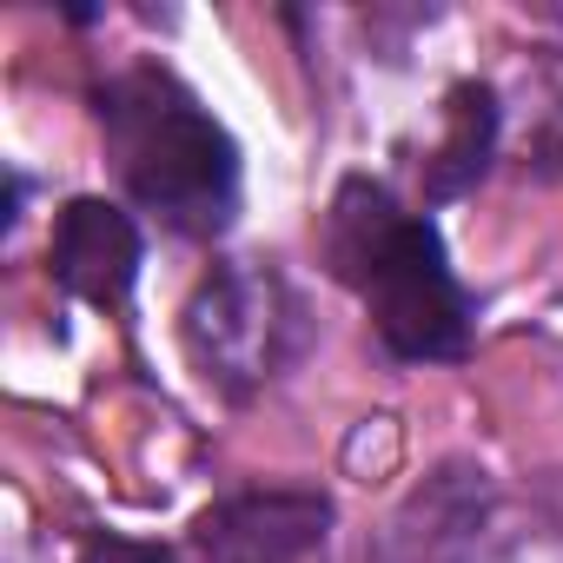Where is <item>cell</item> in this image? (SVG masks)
<instances>
[{
    "instance_id": "1",
    "label": "cell",
    "mask_w": 563,
    "mask_h": 563,
    "mask_svg": "<svg viewBox=\"0 0 563 563\" xmlns=\"http://www.w3.org/2000/svg\"><path fill=\"white\" fill-rule=\"evenodd\" d=\"M325 258L345 286L365 299L391 358L444 365L471 345V299L444 258L431 219L405 212L385 186L345 179L325 212Z\"/></svg>"
},
{
    "instance_id": "2",
    "label": "cell",
    "mask_w": 563,
    "mask_h": 563,
    "mask_svg": "<svg viewBox=\"0 0 563 563\" xmlns=\"http://www.w3.org/2000/svg\"><path fill=\"white\" fill-rule=\"evenodd\" d=\"M100 133L133 206L186 239H219L239 212V146L166 67H126L100 87Z\"/></svg>"
},
{
    "instance_id": "3",
    "label": "cell",
    "mask_w": 563,
    "mask_h": 563,
    "mask_svg": "<svg viewBox=\"0 0 563 563\" xmlns=\"http://www.w3.org/2000/svg\"><path fill=\"white\" fill-rule=\"evenodd\" d=\"M179 339L199 365L206 385L225 398H252L286 372L306 345V312L299 292L258 258H225L199 278V292L186 299Z\"/></svg>"
},
{
    "instance_id": "4",
    "label": "cell",
    "mask_w": 563,
    "mask_h": 563,
    "mask_svg": "<svg viewBox=\"0 0 563 563\" xmlns=\"http://www.w3.org/2000/svg\"><path fill=\"white\" fill-rule=\"evenodd\" d=\"M325 490H239L199 510L192 550L206 563H306L332 537Z\"/></svg>"
},
{
    "instance_id": "5",
    "label": "cell",
    "mask_w": 563,
    "mask_h": 563,
    "mask_svg": "<svg viewBox=\"0 0 563 563\" xmlns=\"http://www.w3.org/2000/svg\"><path fill=\"white\" fill-rule=\"evenodd\" d=\"M47 265L60 278V292L113 312L126 306L133 278H140V225L113 199H67L47 239Z\"/></svg>"
},
{
    "instance_id": "6",
    "label": "cell",
    "mask_w": 563,
    "mask_h": 563,
    "mask_svg": "<svg viewBox=\"0 0 563 563\" xmlns=\"http://www.w3.org/2000/svg\"><path fill=\"white\" fill-rule=\"evenodd\" d=\"M484 510H490V484H484V471H471V464H444V471H438L405 510H398L385 556H391V563H451V556L471 550Z\"/></svg>"
},
{
    "instance_id": "7",
    "label": "cell",
    "mask_w": 563,
    "mask_h": 563,
    "mask_svg": "<svg viewBox=\"0 0 563 563\" xmlns=\"http://www.w3.org/2000/svg\"><path fill=\"white\" fill-rule=\"evenodd\" d=\"M497 126H504V113H497V93H490L484 80L451 87V100H444V140H438L431 159H424V199H431V206L464 199V192L490 173V159H497Z\"/></svg>"
},
{
    "instance_id": "8",
    "label": "cell",
    "mask_w": 563,
    "mask_h": 563,
    "mask_svg": "<svg viewBox=\"0 0 563 563\" xmlns=\"http://www.w3.org/2000/svg\"><path fill=\"white\" fill-rule=\"evenodd\" d=\"M87 563H179L166 543H133V537H100L87 550Z\"/></svg>"
}]
</instances>
